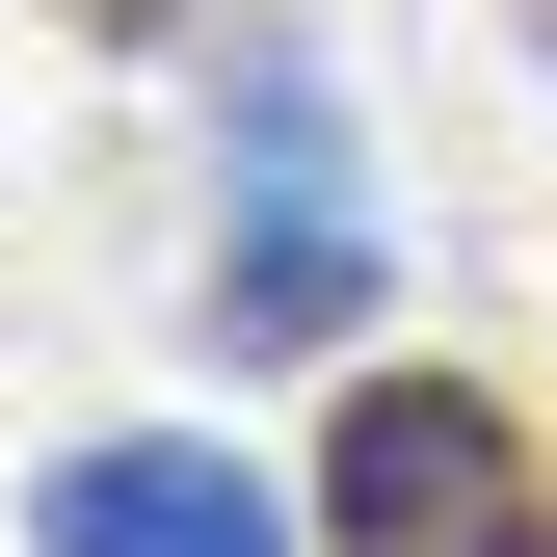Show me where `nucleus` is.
<instances>
[{
    "instance_id": "1",
    "label": "nucleus",
    "mask_w": 557,
    "mask_h": 557,
    "mask_svg": "<svg viewBox=\"0 0 557 557\" xmlns=\"http://www.w3.org/2000/svg\"><path fill=\"white\" fill-rule=\"evenodd\" d=\"M213 160H239V239H213V372L372 345V133H345V81H319V53H239Z\"/></svg>"
},
{
    "instance_id": "2",
    "label": "nucleus",
    "mask_w": 557,
    "mask_h": 557,
    "mask_svg": "<svg viewBox=\"0 0 557 557\" xmlns=\"http://www.w3.org/2000/svg\"><path fill=\"white\" fill-rule=\"evenodd\" d=\"M293 531H319V557H557V478H531V425H505L478 372H345Z\"/></svg>"
},
{
    "instance_id": "3",
    "label": "nucleus",
    "mask_w": 557,
    "mask_h": 557,
    "mask_svg": "<svg viewBox=\"0 0 557 557\" xmlns=\"http://www.w3.org/2000/svg\"><path fill=\"white\" fill-rule=\"evenodd\" d=\"M27 557H319V531L265 505L213 425H81V451L27 478Z\"/></svg>"
},
{
    "instance_id": "4",
    "label": "nucleus",
    "mask_w": 557,
    "mask_h": 557,
    "mask_svg": "<svg viewBox=\"0 0 557 557\" xmlns=\"http://www.w3.org/2000/svg\"><path fill=\"white\" fill-rule=\"evenodd\" d=\"M53 27H107V53H160V27H213V0H53Z\"/></svg>"
}]
</instances>
